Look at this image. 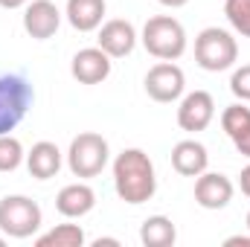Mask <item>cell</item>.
Masks as SVG:
<instances>
[{
    "label": "cell",
    "mask_w": 250,
    "mask_h": 247,
    "mask_svg": "<svg viewBox=\"0 0 250 247\" xmlns=\"http://www.w3.org/2000/svg\"><path fill=\"white\" fill-rule=\"evenodd\" d=\"M114 189L125 204L140 206L154 198L157 175L154 163L143 148H123L114 160Z\"/></svg>",
    "instance_id": "obj_1"
},
{
    "label": "cell",
    "mask_w": 250,
    "mask_h": 247,
    "mask_svg": "<svg viewBox=\"0 0 250 247\" xmlns=\"http://www.w3.org/2000/svg\"><path fill=\"white\" fill-rule=\"evenodd\" d=\"M143 47L148 56L160 59V62H178L187 53V29L178 18L172 15H157L148 18L140 35Z\"/></svg>",
    "instance_id": "obj_2"
},
{
    "label": "cell",
    "mask_w": 250,
    "mask_h": 247,
    "mask_svg": "<svg viewBox=\"0 0 250 247\" xmlns=\"http://www.w3.org/2000/svg\"><path fill=\"white\" fill-rule=\"evenodd\" d=\"M35 102V90L21 73H0V134H12Z\"/></svg>",
    "instance_id": "obj_3"
},
{
    "label": "cell",
    "mask_w": 250,
    "mask_h": 247,
    "mask_svg": "<svg viewBox=\"0 0 250 247\" xmlns=\"http://www.w3.org/2000/svg\"><path fill=\"white\" fill-rule=\"evenodd\" d=\"M239 59V44L233 38V32L218 29V26H207L198 32L195 38V62L207 73H224L230 70Z\"/></svg>",
    "instance_id": "obj_4"
},
{
    "label": "cell",
    "mask_w": 250,
    "mask_h": 247,
    "mask_svg": "<svg viewBox=\"0 0 250 247\" xmlns=\"http://www.w3.org/2000/svg\"><path fill=\"white\" fill-rule=\"evenodd\" d=\"M111 160V148L108 140L96 131H82L79 137L70 140L67 148V166L76 178H96L102 175V169Z\"/></svg>",
    "instance_id": "obj_5"
},
{
    "label": "cell",
    "mask_w": 250,
    "mask_h": 247,
    "mask_svg": "<svg viewBox=\"0 0 250 247\" xmlns=\"http://www.w3.org/2000/svg\"><path fill=\"white\" fill-rule=\"evenodd\" d=\"M44 224L41 206L26 195H6L0 201V233L9 239H32Z\"/></svg>",
    "instance_id": "obj_6"
},
{
    "label": "cell",
    "mask_w": 250,
    "mask_h": 247,
    "mask_svg": "<svg viewBox=\"0 0 250 247\" xmlns=\"http://www.w3.org/2000/svg\"><path fill=\"white\" fill-rule=\"evenodd\" d=\"M146 93L154 102H178L187 90V76L175 62H160L146 73Z\"/></svg>",
    "instance_id": "obj_7"
},
{
    "label": "cell",
    "mask_w": 250,
    "mask_h": 247,
    "mask_svg": "<svg viewBox=\"0 0 250 247\" xmlns=\"http://www.w3.org/2000/svg\"><path fill=\"white\" fill-rule=\"evenodd\" d=\"M212 117H215V99L207 90H192L178 105V125L189 134H198V131L209 128Z\"/></svg>",
    "instance_id": "obj_8"
},
{
    "label": "cell",
    "mask_w": 250,
    "mask_h": 247,
    "mask_svg": "<svg viewBox=\"0 0 250 247\" xmlns=\"http://www.w3.org/2000/svg\"><path fill=\"white\" fill-rule=\"evenodd\" d=\"M62 26V12L53 0H32L23 9V29L35 41H47L59 32Z\"/></svg>",
    "instance_id": "obj_9"
},
{
    "label": "cell",
    "mask_w": 250,
    "mask_h": 247,
    "mask_svg": "<svg viewBox=\"0 0 250 247\" xmlns=\"http://www.w3.org/2000/svg\"><path fill=\"white\" fill-rule=\"evenodd\" d=\"M111 56L102 47H84L73 56L70 73L79 84H102L111 76Z\"/></svg>",
    "instance_id": "obj_10"
},
{
    "label": "cell",
    "mask_w": 250,
    "mask_h": 247,
    "mask_svg": "<svg viewBox=\"0 0 250 247\" xmlns=\"http://www.w3.org/2000/svg\"><path fill=\"white\" fill-rule=\"evenodd\" d=\"M96 41H99L96 47H102L111 59H125L137 47V29H134L131 21L114 18V21H105L99 26V38Z\"/></svg>",
    "instance_id": "obj_11"
},
{
    "label": "cell",
    "mask_w": 250,
    "mask_h": 247,
    "mask_svg": "<svg viewBox=\"0 0 250 247\" xmlns=\"http://www.w3.org/2000/svg\"><path fill=\"white\" fill-rule=\"evenodd\" d=\"M233 201V181L221 172H201L195 178V204L204 209H224Z\"/></svg>",
    "instance_id": "obj_12"
},
{
    "label": "cell",
    "mask_w": 250,
    "mask_h": 247,
    "mask_svg": "<svg viewBox=\"0 0 250 247\" xmlns=\"http://www.w3.org/2000/svg\"><path fill=\"white\" fill-rule=\"evenodd\" d=\"M209 166V154H207V145L198 143V140H181L175 148H172V169L184 178H198L201 172H207Z\"/></svg>",
    "instance_id": "obj_13"
},
{
    "label": "cell",
    "mask_w": 250,
    "mask_h": 247,
    "mask_svg": "<svg viewBox=\"0 0 250 247\" xmlns=\"http://www.w3.org/2000/svg\"><path fill=\"white\" fill-rule=\"evenodd\" d=\"M93 206H96V192L87 184H82V181L79 184H67L56 195V209L62 212L64 218H82Z\"/></svg>",
    "instance_id": "obj_14"
},
{
    "label": "cell",
    "mask_w": 250,
    "mask_h": 247,
    "mask_svg": "<svg viewBox=\"0 0 250 247\" xmlns=\"http://www.w3.org/2000/svg\"><path fill=\"white\" fill-rule=\"evenodd\" d=\"M26 169H29V175L38 178V181L56 178L59 169H62V151H59V145L50 143V140L35 143V145L29 148V154H26Z\"/></svg>",
    "instance_id": "obj_15"
},
{
    "label": "cell",
    "mask_w": 250,
    "mask_h": 247,
    "mask_svg": "<svg viewBox=\"0 0 250 247\" xmlns=\"http://www.w3.org/2000/svg\"><path fill=\"white\" fill-rule=\"evenodd\" d=\"M105 0H67V21L73 29L79 32H93L102 26V18H105Z\"/></svg>",
    "instance_id": "obj_16"
},
{
    "label": "cell",
    "mask_w": 250,
    "mask_h": 247,
    "mask_svg": "<svg viewBox=\"0 0 250 247\" xmlns=\"http://www.w3.org/2000/svg\"><path fill=\"white\" fill-rule=\"evenodd\" d=\"M140 242L146 247H172L178 242V227L166 215H148L140 227Z\"/></svg>",
    "instance_id": "obj_17"
},
{
    "label": "cell",
    "mask_w": 250,
    "mask_h": 247,
    "mask_svg": "<svg viewBox=\"0 0 250 247\" xmlns=\"http://www.w3.org/2000/svg\"><path fill=\"white\" fill-rule=\"evenodd\" d=\"M84 230L79 224H59L41 236H35V247H82Z\"/></svg>",
    "instance_id": "obj_18"
},
{
    "label": "cell",
    "mask_w": 250,
    "mask_h": 247,
    "mask_svg": "<svg viewBox=\"0 0 250 247\" xmlns=\"http://www.w3.org/2000/svg\"><path fill=\"white\" fill-rule=\"evenodd\" d=\"M221 128L230 140H239L245 131H250V108L245 102H236V105H227L224 114H221Z\"/></svg>",
    "instance_id": "obj_19"
},
{
    "label": "cell",
    "mask_w": 250,
    "mask_h": 247,
    "mask_svg": "<svg viewBox=\"0 0 250 247\" xmlns=\"http://www.w3.org/2000/svg\"><path fill=\"white\" fill-rule=\"evenodd\" d=\"M23 160L26 154H23L21 140L12 134H0V172H15Z\"/></svg>",
    "instance_id": "obj_20"
},
{
    "label": "cell",
    "mask_w": 250,
    "mask_h": 247,
    "mask_svg": "<svg viewBox=\"0 0 250 247\" xmlns=\"http://www.w3.org/2000/svg\"><path fill=\"white\" fill-rule=\"evenodd\" d=\"M224 15L242 38H250V0H224Z\"/></svg>",
    "instance_id": "obj_21"
},
{
    "label": "cell",
    "mask_w": 250,
    "mask_h": 247,
    "mask_svg": "<svg viewBox=\"0 0 250 247\" xmlns=\"http://www.w3.org/2000/svg\"><path fill=\"white\" fill-rule=\"evenodd\" d=\"M230 90H233L236 99L250 102V64H242V67L233 70V76H230Z\"/></svg>",
    "instance_id": "obj_22"
},
{
    "label": "cell",
    "mask_w": 250,
    "mask_h": 247,
    "mask_svg": "<svg viewBox=\"0 0 250 247\" xmlns=\"http://www.w3.org/2000/svg\"><path fill=\"white\" fill-rule=\"evenodd\" d=\"M233 145H236V151H239L242 157H250V131H245L239 140H233Z\"/></svg>",
    "instance_id": "obj_23"
},
{
    "label": "cell",
    "mask_w": 250,
    "mask_h": 247,
    "mask_svg": "<svg viewBox=\"0 0 250 247\" xmlns=\"http://www.w3.org/2000/svg\"><path fill=\"white\" fill-rule=\"evenodd\" d=\"M224 245L227 247H250V233L248 236H230V239H224Z\"/></svg>",
    "instance_id": "obj_24"
},
{
    "label": "cell",
    "mask_w": 250,
    "mask_h": 247,
    "mask_svg": "<svg viewBox=\"0 0 250 247\" xmlns=\"http://www.w3.org/2000/svg\"><path fill=\"white\" fill-rule=\"evenodd\" d=\"M239 186H242V192L250 198V163L242 169V175H239Z\"/></svg>",
    "instance_id": "obj_25"
},
{
    "label": "cell",
    "mask_w": 250,
    "mask_h": 247,
    "mask_svg": "<svg viewBox=\"0 0 250 247\" xmlns=\"http://www.w3.org/2000/svg\"><path fill=\"white\" fill-rule=\"evenodd\" d=\"M0 6L3 9H21V6H26V0H0Z\"/></svg>",
    "instance_id": "obj_26"
},
{
    "label": "cell",
    "mask_w": 250,
    "mask_h": 247,
    "mask_svg": "<svg viewBox=\"0 0 250 247\" xmlns=\"http://www.w3.org/2000/svg\"><path fill=\"white\" fill-rule=\"evenodd\" d=\"M160 6H169V9H181V6H187L189 0H157Z\"/></svg>",
    "instance_id": "obj_27"
},
{
    "label": "cell",
    "mask_w": 250,
    "mask_h": 247,
    "mask_svg": "<svg viewBox=\"0 0 250 247\" xmlns=\"http://www.w3.org/2000/svg\"><path fill=\"white\" fill-rule=\"evenodd\" d=\"M102 245H111V247H117L120 242H117V239H96V242H93V247H102Z\"/></svg>",
    "instance_id": "obj_28"
},
{
    "label": "cell",
    "mask_w": 250,
    "mask_h": 247,
    "mask_svg": "<svg viewBox=\"0 0 250 247\" xmlns=\"http://www.w3.org/2000/svg\"><path fill=\"white\" fill-rule=\"evenodd\" d=\"M6 245V233H3V236H0V247Z\"/></svg>",
    "instance_id": "obj_29"
},
{
    "label": "cell",
    "mask_w": 250,
    "mask_h": 247,
    "mask_svg": "<svg viewBox=\"0 0 250 247\" xmlns=\"http://www.w3.org/2000/svg\"><path fill=\"white\" fill-rule=\"evenodd\" d=\"M245 224H248V233H250V212H248V218H245Z\"/></svg>",
    "instance_id": "obj_30"
}]
</instances>
